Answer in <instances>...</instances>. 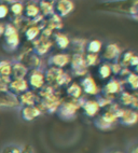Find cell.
<instances>
[{
	"label": "cell",
	"instance_id": "obj_1",
	"mask_svg": "<svg viewBox=\"0 0 138 153\" xmlns=\"http://www.w3.org/2000/svg\"><path fill=\"white\" fill-rule=\"evenodd\" d=\"M98 8L138 19V0H104L98 3Z\"/></svg>",
	"mask_w": 138,
	"mask_h": 153
},
{
	"label": "cell",
	"instance_id": "obj_2",
	"mask_svg": "<svg viewBox=\"0 0 138 153\" xmlns=\"http://www.w3.org/2000/svg\"><path fill=\"white\" fill-rule=\"evenodd\" d=\"M86 99L84 97H81L79 99H71L68 101H63L62 105L58 108L56 114L61 120L70 122L73 121L77 118V112L78 110L82 108L83 104Z\"/></svg>",
	"mask_w": 138,
	"mask_h": 153
},
{
	"label": "cell",
	"instance_id": "obj_3",
	"mask_svg": "<svg viewBox=\"0 0 138 153\" xmlns=\"http://www.w3.org/2000/svg\"><path fill=\"white\" fill-rule=\"evenodd\" d=\"M45 81L47 84L52 85L53 88H61V86H68L71 82V76L68 72L64 71L63 69L55 68V67H49L44 70Z\"/></svg>",
	"mask_w": 138,
	"mask_h": 153
},
{
	"label": "cell",
	"instance_id": "obj_4",
	"mask_svg": "<svg viewBox=\"0 0 138 153\" xmlns=\"http://www.w3.org/2000/svg\"><path fill=\"white\" fill-rule=\"evenodd\" d=\"M19 47V29L13 23H7L3 35V49L7 52H15Z\"/></svg>",
	"mask_w": 138,
	"mask_h": 153
},
{
	"label": "cell",
	"instance_id": "obj_5",
	"mask_svg": "<svg viewBox=\"0 0 138 153\" xmlns=\"http://www.w3.org/2000/svg\"><path fill=\"white\" fill-rule=\"evenodd\" d=\"M71 74L73 76H85L88 74V66L85 64L84 54L73 53L70 60Z\"/></svg>",
	"mask_w": 138,
	"mask_h": 153
},
{
	"label": "cell",
	"instance_id": "obj_6",
	"mask_svg": "<svg viewBox=\"0 0 138 153\" xmlns=\"http://www.w3.org/2000/svg\"><path fill=\"white\" fill-rule=\"evenodd\" d=\"M116 122H119L116 115L113 112H111L110 110H108V111L104 112L102 114L98 115L95 119L94 125L95 127H97L100 131H109L116 125Z\"/></svg>",
	"mask_w": 138,
	"mask_h": 153
},
{
	"label": "cell",
	"instance_id": "obj_7",
	"mask_svg": "<svg viewBox=\"0 0 138 153\" xmlns=\"http://www.w3.org/2000/svg\"><path fill=\"white\" fill-rule=\"evenodd\" d=\"M62 102H63L62 98L58 96L57 93H55L47 97V98L40 99V102L38 104V106L41 108V110L43 112H47L49 114H53V113L57 112Z\"/></svg>",
	"mask_w": 138,
	"mask_h": 153
},
{
	"label": "cell",
	"instance_id": "obj_8",
	"mask_svg": "<svg viewBox=\"0 0 138 153\" xmlns=\"http://www.w3.org/2000/svg\"><path fill=\"white\" fill-rule=\"evenodd\" d=\"M27 81L29 88H33V91H40L47 84L44 70L43 69H31V70H29L27 76Z\"/></svg>",
	"mask_w": 138,
	"mask_h": 153
},
{
	"label": "cell",
	"instance_id": "obj_9",
	"mask_svg": "<svg viewBox=\"0 0 138 153\" xmlns=\"http://www.w3.org/2000/svg\"><path fill=\"white\" fill-rule=\"evenodd\" d=\"M52 47L53 42L50 38H45L43 36H40L38 39H36L33 42V52L40 57V56H43L50 52Z\"/></svg>",
	"mask_w": 138,
	"mask_h": 153
},
{
	"label": "cell",
	"instance_id": "obj_10",
	"mask_svg": "<svg viewBox=\"0 0 138 153\" xmlns=\"http://www.w3.org/2000/svg\"><path fill=\"white\" fill-rule=\"evenodd\" d=\"M116 118L122 125L132 126L138 122V112L134 109H120Z\"/></svg>",
	"mask_w": 138,
	"mask_h": 153
},
{
	"label": "cell",
	"instance_id": "obj_11",
	"mask_svg": "<svg viewBox=\"0 0 138 153\" xmlns=\"http://www.w3.org/2000/svg\"><path fill=\"white\" fill-rule=\"evenodd\" d=\"M71 55L68 53H57V54L51 55L47 58V66L49 67H55V68L63 69L70 64Z\"/></svg>",
	"mask_w": 138,
	"mask_h": 153
},
{
	"label": "cell",
	"instance_id": "obj_12",
	"mask_svg": "<svg viewBox=\"0 0 138 153\" xmlns=\"http://www.w3.org/2000/svg\"><path fill=\"white\" fill-rule=\"evenodd\" d=\"M43 111L41 108L36 105V106H25L19 107V114L23 121L25 122H31V121L36 120L40 115H42Z\"/></svg>",
	"mask_w": 138,
	"mask_h": 153
},
{
	"label": "cell",
	"instance_id": "obj_13",
	"mask_svg": "<svg viewBox=\"0 0 138 153\" xmlns=\"http://www.w3.org/2000/svg\"><path fill=\"white\" fill-rule=\"evenodd\" d=\"M55 13L63 19L68 16L75 10V2L72 0H54Z\"/></svg>",
	"mask_w": 138,
	"mask_h": 153
},
{
	"label": "cell",
	"instance_id": "obj_14",
	"mask_svg": "<svg viewBox=\"0 0 138 153\" xmlns=\"http://www.w3.org/2000/svg\"><path fill=\"white\" fill-rule=\"evenodd\" d=\"M121 48L116 43H108L104 49L102 58L106 60V63H108V62H110V63L118 62L120 56H121Z\"/></svg>",
	"mask_w": 138,
	"mask_h": 153
},
{
	"label": "cell",
	"instance_id": "obj_15",
	"mask_svg": "<svg viewBox=\"0 0 138 153\" xmlns=\"http://www.w3.org/2000/svg\"><path fill=\"white\" fill-rule=\"evenodd\" d=\"M19 97L11 92H0V108H19Z\"/></svg>",
	"mask_w": 138,
	"mask_h": 153
},
{
	"label": "cell",
	"instance_id": "obj_16",
	"mask_svg": "<svg viewBox=\"0 0 138 153\" xmlns=\"http://www.w3.org/2000/svg\"><path fill=\"white\" fill-rule=\"evenodd\" d=\"M81 88L82 91L88 95H93V96H97L99 94V88L97 86L95 80L92 78L91 76L86 74L85 76H83V79L81 80L80 82Z\"/></svg>",
	"mask_w": 138,
	"mask_h": 153
},
{
	"label": "cell",
	"instance_id": "obj_17",
	"mask_svg": "<svg viewBox=\"0 0 138 153\" xmlns=\"http://www.w3.org/2000/svg\"><path fill=\"white\" fill-rule=\"evenodd\" d=\"M19 101V107L25 106H36L40 102V97L38 96V93L35 91L28 90L25 93L21 94L17 96Z\"/></svg>",
	"mask_w": 138,
	"mask_h": 153
},
{
	"label": "cell",
	"instance_id": "obj_18",
	"mask_svg": "<svg viewBox=\"0 0 138 153\" xmlns=\"http://www.w3.org/2000/svg\"><path fill=\"white\" fill-rule=\"evenodd\" d=\"M29 69L26 65L17 59L12 60V79H26Z\"/></svg>",
	"mask_w": 138,
	"mask_h": 153
},
{
	"label": "cell",
	"instance_id": "obj_19",
	"mask_svg": "<svg viewBox=\"0 0 138 153\" xmlns=\"http://www.w3.org/2000/svg\"><path fill=\"white\" fill-rule=\"evenodd\" d=\"M29 88H29L27 79H12L9 90H10L11 93L19 96V95H21V94L27 92Z\"/></svg>",
	"mask_w": 138,
	"mask_h": 153
},
{
	"label": "cell",
	"instance_id": "obj_20",
	"mask_svg": "<svg viewBox=\"0 0 138 153\" xmlns=\"http://www.w3.org/2000/svg\"><path fill=\"white\" fill-rule=\"evenodd\" d=\"M122 93V82L118 79H110L102 88V94L112 97V95Z\"/></svg>",
	"mask_w": 138,
	"mask_h": 153
},
{
	"label": "cell",
	"instance_id": "obj_21",
	"mask_svg": "<svg viewBox=\"0 0 138 153\" xmlns=\"http://www.w3.org/2000/svg\"><path fill=\"white\" fill-rule=\"evenodd\" d=\"M41 15L40 9H39L38 0H28L24 6V16L28 19H33Z\"/></svg>",
	"mask_w": 138,
	"mask_h": 153
},
{
	"label": "cell",
	"instance_id": "obj_22",
	"mask_svg": "<svg viewBox=\"0 0 138 153\" xmlns=\"http://www.w3.org/2000/svg\"><path fill=\"white\" fill-rule=\"evenodd\" d=\"M82 109L84 111V114L88 118H94L98 114L100 107L96 100H91V99H86L82 106Z\"/></svg>",
	"mask_w": 138,
	"mask_h": 153
},
{
	"label": "cell",
	"instance_id": "obj_23",
	"mask_svg": "<svg viewBox=\"0 0 138 153\" xmlns=\"http://www.w3.org/2000/svg\"><path fill=\"white\" fill-rule=\"evenodd\" d=\"M40 13L43 17H50L55 13L54 9V0H38Z\"/></svg>",
	"mask_w": 138,
	"mask_h": 153
},
{
	"label": "cell",
	"instance_id": "obj_24",
	"mask_svg": "<svg viewBox=\"0 0 138 153\" xmlns=\"http://www.w3.org/2000/svg\"><path fill=\"white\" fill-rule=\"evenodd\" d=\"M53 38H54V42H55L58 49L67 50L70 47L71 39L69 38L66 33H63L61 31H56V33H53Z\"/></svg>",
	"mask_w": 138,
	"mask_h": 153
},
{
	"label": "cell",
	"instance_id": "obj_25",
	"mask_svg": "<svg viewBox=\"0 0 138 153\" xmlns=\"http://www.w3.org/2000/svg\"><path fill=\"white\" fill-rule=\"evenodd\" d=\"M66 93L69 97H71V99H79L82 97V88L81 85L77 82H72L67 86Z\"/></svg>",
	"mask_w": 138,
	"mask_h": 153
},
{
	"label": "cell",
	"instance_id": "obj_26",
	"mask_svg": "<svg viewBox=\"0 0 138 153\" xmlns=\"http://www.w3.org/2000/svg\"><path fill=\"white\" fill-rule=\"evenodd\" d=\"M41 28L37 25H30L25 29V38L27 41L33 42L41 35Z\"/></svg>",
	"mask_w": 138,
	"mask_h": 153
},
{
	"label": "cell",
	"instance_id": "obj_27",
	"mask_svg": "<svg viewBox=\"0 0 138 153\" xmlns=\"http://www.w3.org/2000/svg\"><path fill=\"white\" fill-rule=\"evenodd\" d=\"M45 26L49 27L50 29L54 30H59L63 28V22H62V17L59 15H57L56 13H54L53 15H51L50 17H47V19L45 21Z\"/></svg>",
	"mask_w": 138,
	"mask_h": 153
},
{
	"label": "cell",
	"instance_id": "obj_28",
	"mask_svg": "<svg viewBox=\"0 0 138 153\" xmlns=\"http://www.w3.org/2000/svg\"><path fill=\"white\" fill-rule=\"evenodd\" d=\"M24 145L21 143H15V142H10V143H6L1 148L0 153H23L24 151Z\"/></svg>",
	"mask_w": 138,
	"mask_h": 153
},
{
	"label": "cell",
	"instance_id": "obj_29",
	"mask_svg": "<svg viewBox=\"0 0 138 153\" xmlns=\"http://www.w3.org/2000/svg\"><path fill=\"white\" fill-rule=\"evenodd\" d=\"M86 44H88V42H86L85 39L81 38L72 39L71 42H70L72 50L75 51V53H79V54H84V51L86 50Z\"/></svg>",
	"mask_w": 138,
	"mask_h": 153
},
{
	"label": "cell",
	"instance_id": "obj_30",
	"mask_svg": "<svg viewBox=\"0 0 138 153\" xmlns=\"http://www.w3.org/2000/svg\"><path fill=\"white\" fill-rule=\"evenodd\" d=\"M12 76V60L0 59V76Z\"/></svg>",
	"mask_w": 138,
	"mask_h": 153
},
{
	"label": "cell",
	"instance_id": "obj_31",
	"mask_svg": "<svg viewBox=\"0 0 138 153\" xmlns=\"http://www.w3.org/2000/svg\"><path fill=\"white\" fill-rule=\"evenodd\" d=\"M102 49V42L97 39H93L88 41L86 44V52L93 53V54H98Z\"/></svg>",
	"mask_w": 138,
	"mask_h": 153
},
{
	"label": "cell",
	"instance_id": "obj_32",
	"mask_svg": "<svg viewBox=\"0 0 138 153\" xmlns=\"http://www.w3.org/2000/svg\"><path fill=\"white\" fill-rule=\"evenodd\" d=\"M111 74H112V70H111V66L109 63H102L98 67V76H99L100 79L106 80L108 78H110Z\"/></svg>",
	"mask_w": 138,
	"mask_h": 153
},
{
	"label": "cell",
	"instance_id": "obj_33",
	"mask_svg": "<svg viewBox=\"0 0 138 153\" xmlns=\"http://www.w3.org/2000/svg\"><path fill=\"white\" fill-rule=\"evenodd\" d=\"M9 9H10V12L15 17H21L24 14V3H23V1H17L15 3H12L11 6L9 7Z\"/></svg>",
	"mask_w": 138,
	"mask_h": 153
},
{
	"label": "cell",
	"instance_id": "obj_34",
	"mask_svg": "<svg viewBox=\"0 0 138 153\" xmlns=\"http://www.w3.org/2000/svg\"><path fill=\"white\" fill-rule=\"evenodd\" d=\"M125 82L132 90H138V74L130 72L125 76Z\"/></svg>",
	"mask_w": 138,
	"mask_h": 153
},
{
	"label": "cell",
	"instance_id": "obj_35",
	"mask_svg": "<svg viewBox=\"0 0 138 153\" xmlns=\"http://www.w3.org/2000/svg\"><path fill=\"white\" fill-rule=\"evenodd\" d=\"M134 55L135 54H134L132 51H126V52L123 53V54L120 56V60H118V62L121 64V66L123 67V68H125V67H127V66H130L131 60H132Z\"/></svg>",
	"mask_w": 138,
	"mask_h": 153
},
{
	"label": "cell",
	"instance_id": "obj_36",
	"mask_svg": "<svg viewBox=\"0 0 138 153\" xmlns=\"http://www.w3.org/2000/svg\"><path fill=\"white\" fill-rule=\"evenodd\" d=\"M84 58H85V64L88 67H93V66H96L97 64H99V56H98V54L86 53V55H84Z\"/></svg>",
	"mask_w": 138,
	"mask_h": 153
},
{
	"label": "cell",
	"instance_id": "obj_37",
	"mask_svg": "<svg viewBox=\"0 0 138 153\" xmlns=\"http://www.w3.org/2000/svg\"><path fill=\"white\" fill-rule=\"evenodd\" d=\"M133 99H134V95L130 94L128 92H122L120 95V102L123 106H132Z\"/></svg>",
	"mask_w": 138,
	"mask_h": 153
},
{
	"label": "cell",
	"instance_id": "obj_38",
	"mask_svg": "<svg viewBox=\"0 0 138 153\" xmlns=\"http://www.w3.org/2000/svg\"><path fill=\"white\" fill-rule=\"evenodd\" d=\"M11 81V76H0V92H10L9 88Z\"/></svg>",
	"mask_w": 138,
	"mask_h": 153
},
{
	"label": "cell",
	"instance_id": "obj_39",
	"mask_svg": "<svg viewBox=\"0 0 138 153\" xmlns=\"http://www.w3.org/2000/svg\"><path fill=\"white\" fill-rule=\"evenodd\" d=\"M96 101L98 102L100 108H102V107H107V106H109V105H111L112 99H111L110 96L102 95V96H97Z\"/></svg>",
	"mask_w": 138,
	"mask_h": 153
},
{
	"label": "cell",
	"instance_id": "obj_40",
	"mask_svg": "<svg viewBox=\"0 0 138 153\" xmlns=\"http://www.w3.org/2000/svg\"><path fill=\"white\" fill-rule=\"evenodd\" d=\"M9 12H10L9 7L4 3H0V19H6L9 15Z\"/></svg>",
	"mask_w": 138,
	"mask_h": 153
},
{
	"label": "cell",
	"instance_id": "obj_41",
	"mask_svg": "<svg viewBox=\"0 0 138 153\" xmlns=\"http://www.w3.org/2000/svg\"><path fill=\"white\" fill-rule=\"evenodd\" d=\"M128 153H138V141L134 142L128 149Z\"/></svg>",
	"mask_w": 138,
	"mask_h": 153
},
{
	"label": "cell",
	"instance_id": "obj_42",
	"mask_svg": "<svg viewBox=\"0 0 138 153\" xmlns=\"http://www.w3.org/2000/svg\"><path fill=\"white\" fill-rule=\"evenodd\" d=\"M131 107H133L134 109L138 110V93L134 94V99H133V104Z\"/></svg>",
	"mask_w": 138,
	"mask_h": 153
},
{
	"label": "cell",
	"instance_id": "obj_43",
	"mask_svg": "<svg viewBox=\"0 0 138 153\" xmlns=\"http://www.w3.org/2000/svg\"><path fill=\"white\" fill-rule=\"evenodd\" d=\"M17 1H23V0H0V3H4L7 6H9V4L11 6L12 3H15Z\"/></svg>",
	"mask_w": 138,
	"mask_h": 153
},
{
	"label": "cell",
	"instance_id": "obj_44",
	"mask_svg": "<svg viewBox=\"0 0 138 153\" xmlns=\"http://www.w3.org/2000/svg\"><path fill=\"white\" fill-rule=\"evenodd\" d=\"M4 30H6V24L0 22V38H2L4 35Z\"/></svg>",
	"mask_w": 138,
	"mask_h": 153
},
{
	"label": "cell",
	"instance_id": "obj_45",
	"mask_svg": "<svg viewBox=\"0 0 138 153\" xmlns=\"http://www.w3.org/2000/svg\"><path fill=\"white\" fill-rule=\"evenodd\" d=\"M23 153H35V152H33V147H31L30 145H28V146H25V147H24V151H23Z\"/></svg>",
	"mask_w": 138,
	"mask_h": 153
},
{
	"label": "cell",
	"instance_id": "obj_46",
	"mask_svg": "<svg viewBox=\"0 0 138 153\" xmlns=\"http://www.w3.org/2000/svg\"><path fill=\"white\" fill-rule=\"evenodd\" d=\"M134 70H135V74H138V64L134 67Z\"/></svg>",
	"mask_w": 138,
	"mask_h": 153
},
{
	"label": "cell",
	"instance_id": "obj_47",
	"mask_svg": "<svg viewBox=\"0 0 138 153\" xmlns=\"http://www.w3.org/2000/svg\"><path fill=\"white\" fill-rule=\"evenodd\" d=\"M108 153H122V152H120V151H110V152Z\"/></svg>",
	"mask_w": 138,
	"mask_h": 153
}]
</instances>
